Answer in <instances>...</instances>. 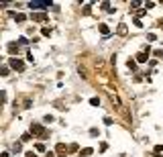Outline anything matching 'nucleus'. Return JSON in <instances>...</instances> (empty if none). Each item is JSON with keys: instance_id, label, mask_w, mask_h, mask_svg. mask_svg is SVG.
Here are the masks:
<instances>
[{"instance_id": "f257e3e1", "label": "nucleus", "mask_w": 163, "mask_h": 157, "mask_svg": "<svg viewBox=\"0 0 163 157\" xmlns=\"http://www.w3.org/2000/svg\"><path fill=\"white\" fill-rule=\"evenodd\" d=\"M29 6L35 8V10H45L47 6H53V4L51 2H39V0H35V2H29Z\"/></svg>"}, {"instance_id": "f03ea898", "label": "nucleus", "mask_w": 163, "mask_h": 157, "mask_svg": "<svg viewBox=\"0 0 163 157\" xmlns=\"http://www.w3.org/2000/svg\"><path fill=\"white\" fill-rule=\"evenodd\" d=\"M31 131L35 133V135H39V137H41V139H45V137H47V131H45V129H43V127H41V125H37V123H35V125H33V127H31Z\"/></svg>"}, {"instance_id": "7ed1b4c3", "label": "nucleus", "mask_w": 163, "mask_h": 157, "mask_svg": "<svg viewBox=\"0 0 163 157\" xmlns=\"http://www.w3.org/2000/svg\"><path fill=\"white\" fill-rule=\"evenodd\" d=\"M10 67H12V69H19V72H23V69H25V63H23L21 59L12 57V59H10Z\"/></svg>"}, {"instance_id": "20e7f679", "label": "nucleus", "mask_w": 163, "mask_h": 157, "mask_svg": "<svg viewBox=\"0 0 163 157\" xmlns=\"http://www.w3.org/2000/svg\"><path fill=\"white\" fill-rule=\"evenodd\" d=\"M67 149H69V147H65L63 143H59V145H57V153H59V155H65V153H67Z\"/></svg>"}, {"instance_id": "39448f33", "label": "nucleus", "mask_w": 163, "mask_h": 157, "mask_svg": "<svg viewBox=\"0 0 163 157\" xmlns=\"http://www.w3.org/2000/svg\"><path fill=\"white\" fill-rule=\"evenodd\" d=\"M80 155H82V157H90V155H92V149H90V147L82 149V151H80Z\"/></svg>"}, {"instance_id": "423d86ee", "label": "nucleus", "mask_w": 163, "mask_h": 157, "mask_svg": "<svg viewBox=\"0 0 163 157\" xmlns=\"http://www.w3.org/2000/svg\"><path fill=\"white\" fill-rule=\"evenodd\" d=\"M137 61H139V63H145V61H147V55H145V53H139V55H137Z\"/></svg>"}, {"instance_id": "0eeeda50", "label": "nucleus", "mask_w": 163, "mask_h": 157, "mask_svg": "<svg viewBox=\"0 0 163 157\" xmlns=\"http://www.w3.org/2000/svg\"><path fill=\"white\" fill-rule=\"evenodd\" d=\"M8 51H10V53L19 51V45H16V43H10V45H8Z\"/></svg>"}, {"instance_id": "6e6552de", "label": "nucleus", "mask_w": 163, "mask_h": 157, "mask_svg": "<svg viewBox=\"0 0 163 157\" xmlns=\"http://www.w3.org/2000/svg\"><path fill=\"white\" fill-rule=\"evenodd\" d=\"M100 33H102V35H108V33H110L108 27H106V25H100Z\"/></svg>"}, {"instance_id": "1a4fd4ad", "label": "nucleus", "mask_w": 163, "mask_h": 157, "mask_svg": "<svg viewBox=\"0 0 163 157\" xmlns=\"http://www.w3.org/2000/svg\"><path fill=\"white\" fill-rule=\"evenodd\" d=\"M14 19H16V21H19V23H23V21H27V16H25V14H16V16H14Z\"/></svg>"}, {"instance_id": "9d476101", "label": "nucleus", "mask_w": 163, "mask_h": 157, "mask_svg": "<svg viewBox=\"0 0 163 157\" xmlns=\"http://www.w3.org/2000/svg\"><path fill=\"white\" fill-rule=\"evenodd\" d=\"M35 21H45V14H33Z\"/></svg>"}, {"instance_id": "9b49d317", "label": "nucleus", "mask_w": 163, "mask_h": 157, "mask_svg": "<svg viewBox=\"0 0 163 157\" xmlns=\"http://www.w3.org/2000/svg\"><path fill=\"white\" fill-rule=\"evenodd\" d=\"M126 65H129V69H135V61H133V59H129V63H126Z\"/></svg>"}, {"instance_id": "f8f14e48", "label": "nucleus", "mask_w": 163, "mask_h": 157, "mask_svg": "<svg viewBox=\"0 0 163 157\" xmlns=\"http://www.w3.org/2000/svg\"><path fill=\"white\" fill-rule=\"evenodd\" d=\"M27 157H37V155H35V153H27Z\"/></svg>"}, {"instance_id": "ddd939ff", "label": "nucleus", "mask_w": 163, "mask_h": 157, "mask_svg": "<svg viewBox=\"0 0 163 157\" xmlns=\"http://www.w3.org/2000/svg\"><path fill=\"white\" fill-rule=\"evenodd\" d=\"M47 157H55V155H53V153H47Z\"/></svg>"}]
</instances>
